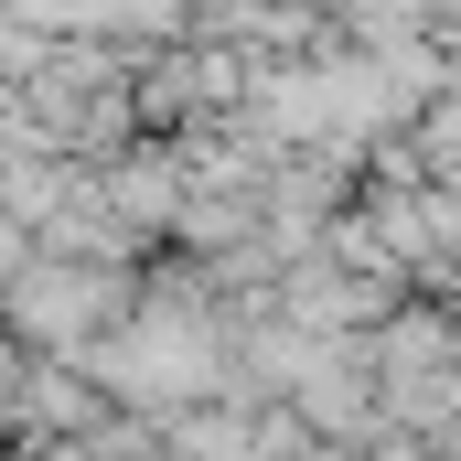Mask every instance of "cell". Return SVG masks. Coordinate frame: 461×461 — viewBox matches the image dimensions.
Returning a JSON list of instances; mask_svg holds the SVG:
<instances>
[{"label": "cell", "mask_w": 461, "mask_h": 461, "mask_svg": "<svg viewBox=\"0 0 461 461\" xmlns=\"http://www.w3.org/2000/svg\"><path fill=\"white\" fill-rule=\"evenodd\" d=\"M97 312H118V279H76V268L32 258V279H22V322H32L43 344H76Z\"/></svg>", "instance_id": "1"}]
</instances>
